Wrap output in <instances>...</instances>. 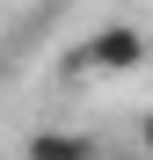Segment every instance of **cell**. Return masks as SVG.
I'll list each match as a JSON object with an SVG mask.
<instances>
[{"label": "cell", "mask_w": 153, "mask_h": 160, "mask_svg": "<svg viewBox=\"0 0 153 160\" xmlns=\"http://www.w3.org/2000/svg\"><path fill=\"white\" fill-rule=\"evenodd\" d=\"M146 51H153V37L139 29V22H102L95 37H80V44L66 51V73L124 80V73H139V66H146Z\"/></svg>", "instance_id": "6da1fadb"}, {"label": "cell", "mask_w": 153, "mask_h": 160, "mask_svg": "<svg viewBox=\"0 0 153 160\" xmlns=\"http://www.w3.org/2000/svg\"><path fill=\"white\" fill-rule=\"evenodd\" d=\"M22 160H102V146L88 138V131H29L22 138Z\"/></svg>", "instance_id": "7a4b0ae2"}, {"label": "cell", "mask_w": 153, "mask_h": 160, "mask_svg": "<svg viewBox=\"0 0 153 160\" xmlns=\"http://www.w3.org/2000/svg\"><path fill=\"white\" fill-rule=\"evenodd\" d=\"M139 153H146V160H153V109H146V117H139Z\"/></svg>", "instance_id": "3957f363"}]
</instances>
